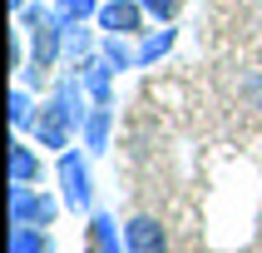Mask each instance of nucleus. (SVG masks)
<instances>
[{"label":"nucleus","mask_w":262,"mask_h":253,"mask_svg":"<svg viewBox=\"0 0 262 253\" xmlns=\"http://www.w3.org/2000/svg\"><path fill=\"white\" fill-rule=\"evenodd\" d=\"M15 25L25 30V40H30V70L25 74L35 85H45L59 65V50H64V20L45 0H35V5H25V15H15Z\"/></svg>","instance_id":"nucleus-1"},{"label":"nucleus","mask_w":262,"mask_h":253,"mask_svg":"<svg viewBox=\"0 0 262 253\" xmlns=\"http://www.w3.org/2000/svg\"><path fill=\"white\" fill-rule=\"evenodd\" d=\"M55 179H59V199H64V208L89 213V204H94V179H89V164H84L79 149H64V154H59Z\"/></svg>","instance_id":"nucleus-2"},{"label":"nucleus","mask_w":262,"mask_h":253,"mask_svg":"<svg viewBox=\"0 0 262 253\" xmlns=\"http://www.w3.org/2000/svg\"><path fill=\"white\" fill-rule=\"evenodd\" d=\"M30 134H35V144H40V149H59V154H64V149L74 144V134H79V119L50 94V100L40 104L35 124H30Z\"/></svg>","instance_id":"nucleus-3"},{"label":"nucleus","mask_w":262,"mask_h":253,"mask_svg":"<svg viewBox=\"0 0 262 253\" xmlns=\"http://www.w3.org/2000/svg\"><path fill=\"white\" fill-rule=\"evenodd\" d=\"M64 199H50L45 189H10V228H50Z\"/></svg>","instance_id":"nucleus-4"},{"label":"nucleus","mask_w":262,"mask_h":253,"mask_svg":"<svg viewBox=\"0 0 262 253\" xmlns=\"http://www.w3.org/2000/svg\"><path fill=\"white\" fill-rule=\"evenodd\" d=\"M94 20H99L104 35H139L148 15H144V5H139V0H104Z\"/></svg>","instance_id":"nucleus-5"},{"label":"nucleus","mask_w":262,"mask_h":253,"mask_svg":"<svg viewBox=\"0 0 262 253\" xmlns=\"http://www.w3.org/2000/svg\"><path fill=\"white\" fill-rule=\"evenodd\" d=\"M124 248L129 253H168V233L154 213H134L124 223Z\"/></svg>","instance_id":"nucleus-6"},{"label":"nucleus","mask_w":262,"mask_h":253,"mask_svg":"<svg viewBox=\"0 0 262 253\" xmlns=\"http://www.w3.org/2000/svg\"><path fill=\"white\" fill-rule=\"evenodd\" d=\"M40 179H45L40 154H35L20 134H15V139H10V189H35Z\"/></svg>","instance_id":"nucleus-7"},{"label":"nucleus","mask_w":262,"mask_h":253,"mask_svg":"<svg viewBox=\"0 0 262 253\" xmlns=\"http://www.w3.org/2000/svg\"><path fill=\"white\" fill-rule=\"evenodd\" d=\"M114 65L104 55H89L84 65H79V80H84V89H89V104H109V85H114Z\"/></svg>","instance_id":"nucleus-8"},{"label":"nucleus","mask_w":262,"mask_h":253,"mask_svg":"<svg viewBox=\"0 0 262 253\" xmlns=\"http://www.w3.org/2000/svg\"><path fill=\"white\" fill-rule=\"evenodd\" d=\"M109 124H114V109L109 104H89V119H84V149L89 154H104L109 149Z\"/></svg>","instance_id":"nucleus-9"},{"label":"nucleus","mask_w":262,"mask_h":253,"mask_svg":"<svg viewBox=\"0 0 262 253\" xmlns=\"http://www.w3.org/2000/svg\"><path fill=\"white\" fill-rule=\"evenodd\" d=\"M89 238L99 243V253H129L124 248V233H119L114 213H89Z\"/></svg>","instance_id":"nucleus-10"},{"label":"nucleus","mask_w":262,"mask_h":253,"mask_svg":"<svg viewBox=\"0 0 262 253\" xmlns=\"http://www.w3.org/2000/svg\"><path fill=\"white\" fill-rule=\"evenodd\" d=\"M99 55L109 60V65H114L119 74L139 65V50H129V35H104V40H99Z\"/></svg>","instance_id":"nucleus-11"},{"label":"nucleus","mask_w":262,"mask_h":253,"mask_svg":"<svg viewBox=\"0 0 262 253\" xmlns=\"http://www.w3.org/2000/svg\"><path fill=\"white\" fill-rule=\"evenodd\" d=\"M173 25H159V30H148L144 40H139V65H154V60H163L168 50H173Z\"/></svg>","instance_id":"nucleus-12"},{"label":"nucleus","mask_w":262,"mask_h":253,"mask_svg":"<svg viewBox=\"0 0 262 253\" xmlns=\"http://www.w3.org/2000/svg\"><path fill=\"white\" fill-rule=\"evenodd\" d=\"M10 253H55L50 228H10Z\"/></svg>","instance_id":"nucleus-13"},{"label":"nucleus","mask_w":262,"mask_h":253,"mask_svg":"<svg viewBox=\"0 0 262 253\" xmlns=\"http://www.w3.org/2000/svg\"><path fill=\"white\" fill-rule=\"evenodd\" d=\"M64 55H70L74 65H84L89 55H99V40H94L84 25H64Z\"/></svg>","instance_id":"nucleus-14"},{"label":"nucleus","mask_w":262,"mask_h":253,"mask_svg":"<svg viewBox=\"0 0 262 253\" xmlns=\"http://www.w3.org/2000/svg\"><path fill=\"white\" fill-rule=\"evenodd\" d=\"M55 15L64 25H84V20L99 15V0H55Z\"/></svg>","instance_id":"nucleus-15"},{"label":"nucleus","mask_w":262,"mask_h":253,"mask_svg":"<svg viewBox=\"0 0 262 253\" xmlns=\"http://www.w3.org/2000/svg\"><path fill=\"white\" fill-rule=\"evenodd\" d=\"M30 124H35V104H30L25 85H15L10 89V129L20 134V129H30Z\"/></svg>","instance_id":"nucleus-16"},{"label":"nucleus","mask_w":262,"mask_h":253,"mask_svg":"<svg viewBox=\"0 0 262 253\" xmlns=\"http://www.w3.org/2000/svg\"><path fill=\"white\" fill-rule=\"evenodd\" d=\"M139 5H144V15L159 20V25H173L178 10H183V0H139Z\"/></svg>","instance_id":"nucleus-17"},{"label":"nucleus","mask_w":262,"mask_h":253,"mask_svg":"<svg viewBox=\"0 0 262 253\" xmlns=\"http://www.w3.org/2000/svg\"><path fill=\"white\" fill-rule=\"evenodd\" d=\"M84 253H99V243H94V238H89V248H84Z\"/></svg>","instance_id":"nucleus-18"}]
</instances>
